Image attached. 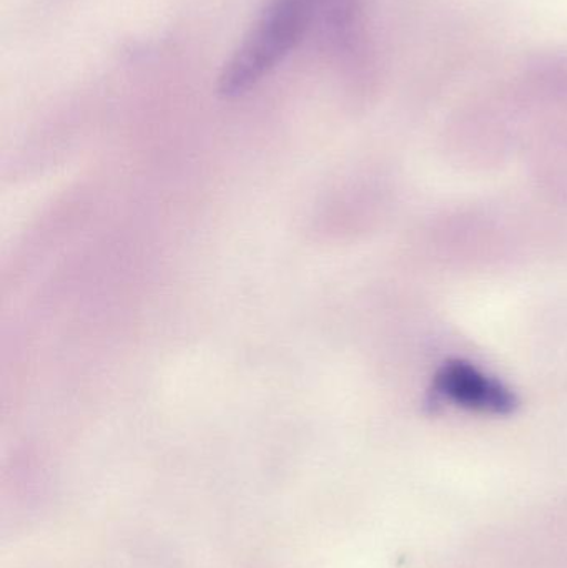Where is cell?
<instances>
[{
    "label": "cell",
    "mask_w": 567,
    "mask_h": 568,
    "mask_svg": "<svg viewBox=\"0 0 567 568\" xmlns=\"http://www.w3.org/2000/svg\"><path fill=\"white\" fill-rule=\"evenodd\" d=\"M315 0H270L226 60L216 90L236 99L259 85L312 32Z\"/></svg>",
    "instance_id": "6da1fadb"
},
{
    "label": "cell",
    "mask_w": 567,
    "mask_h": 568,
    "mask_svg": "<svg viewBox=\"0 0 567 568\" xmlns=\"http://www.w3.org/2000/svg\"><path fill=\"white\" fill-rule=\"evenodd\" d=\"M433 387L449 403L478 413L508 416L518 407V397L512 389L463 359L446 361L436 373Z\"/></svg>",
    "instance_id": "7a4b0ae2"
}]
</instances>
